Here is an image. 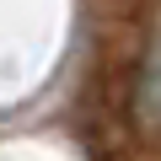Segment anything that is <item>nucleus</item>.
Returning a JSON list of instances; mask_svg holds the SVG:
<instances>
[{
    "label": "nucleus",
    "instance_id": "nucleus-1",
    "mask_svg": "<svg viewBox=\"0 0 161 161\" xmlns=\"http://www.w3.org/2000/svg\"><path fill=\"white\" fill-rule=\"evenodd\" d=\"M129 129L145 145H161V16L145 32V48L134 59V80H129Z\"/></svg>",
    "mask_w": 161,
    "mask_h": 161
}]
</instances>
